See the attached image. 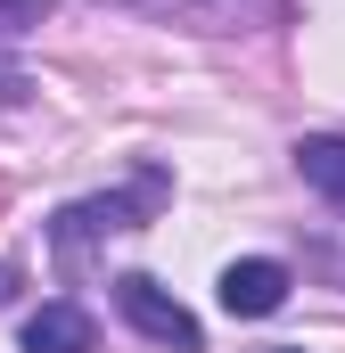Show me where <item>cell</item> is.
Returning a JSON list of instances; mask_svg holds the SVG:
<instances>
[{
  "instance_id": "cell-3",
  "label": "cell",
  "mask_w": 345,
  "mask_h": 353,
  "mask_svg": "<svg viewBox=\"0 0 345 353\" xmlns=\"http://www.w3.org/2000/svg\"><path fill=\"white\" fill-rule=\"evenodd\" d=\"M279 304H288V263L239 255V263L222 271V312H230V321H263V312H279Z\"/></svg>"
},
{
  "instance_id": "cell-7",
  "label": "cell",
  "mask_w": 345,
  "mask_h": 353,
  "mask_svg": "<svg viewBox=\"0 0 345 353\" xmlns=\"http://www.w3.org/2000/svg\"><path fill=\"white\" fill-rule=\"evenodd\" d=\"M17 288H25V279H17V263H0V304H8Z\"/></svg>"
},
{
  "instance_id": "cell-8",
  "label": "cell",
  "mask_w": 345,
  "mask_h": 353,
  "mask_svg": "<svg viewBox=\"0 0 345 353\" xmlns=\"http://www.w3.org/2000/svg\"><path fill=\"white\" fill-rule=\"evenodd\" d=\"M263 353H296V345H263Z\"/></svg>"
},
{
  "instance_id": "cell-5",
  "label": "cell",
  "mask_w": 345,
  "mask_h": 353,
  "mask_svg": "<svg viewBox=\"0 0 345 353\" xmlns=\"http://www.w3.org/2000/svg\"><path fill=\"white\" fill-rule=\"evenodd\" d=\"M296 173L313 181L329 205H345V140L337 132H304V140H296Z\"/></svg>"
},
{
  "instance_id": "cell-1",
  "label": "cell",
  "mask_w": 345,
  "mask_h": 353,
  "mask_svg": "<svg viewBox=\"0 0 345 353\" xmlns=\"http://www.w3.org/2000/svg\"><path fill=\"white\" fill-rule=\"evenodd\" d=\"M165 197H172V181L148 165L132 189H107V197H83V205H66V214H58V255H83L90 239H115V230H140V222H148Z\"/></svg>"
},
{
  "instance_id": "cell-4",
  "label": "cell",
  "mask_w": 345,
  "mask_h": 353,
  "mask_svg": "<svg viewBox=\"0 0 345 353\" xmlns=\"http://www.w3.org/2000/svg\"><path fill=\"white\" fill-rule=\"evenodd\" d=\"M90 312L83 304H41L33 321H25V353H90Z\"/></svg>"
},
{
  "instance_id": "cell-2",
  "label": "cell",
  "mask_w": 345,
  "mask_h": 353,
  "mask_svg": "<svg viewBox=\"0 0 345 353\" xmlns=\"http://www.w3.org/2000/svg\"><path fill=\"white\" fill-rule=\"evenodd\" d=\"M115 312H124V321H132L148 345H165V353H197V345H206L197 312H189L172 288H157L148 271H124V279H115Z\"/></svg>"
},
{
  "instance_id": "cell-6",
  "label": "cell",
  "mask_w": 345,
  "mask_h": 353,
  "mask_svg": "<svg viewBox=\"0 0 345 353\" xmlns=\"http://www.w3.org/2000/svg\"><path fill=\"white\" fill-rule=\"evenodd\" d=\"M41 17H50V0H0V33H25Z\"/></svg>"
}]
</instances>
